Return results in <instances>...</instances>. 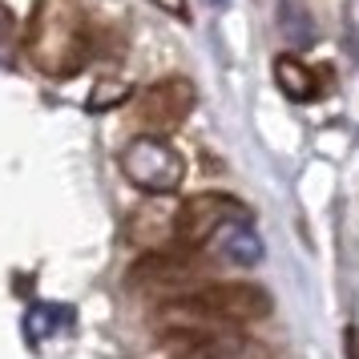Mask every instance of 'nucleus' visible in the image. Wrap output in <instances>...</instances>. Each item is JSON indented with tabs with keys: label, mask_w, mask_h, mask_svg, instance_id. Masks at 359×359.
Segmentation results:
<instances>
[{
	"label": "nucleus",
	"mask_w": 359,
	"mask_h": 359,
	"mask_svg": "<svg viewBox=\"0 0 359 359\" xmlns=\"http://www.w3.org/2000/svg\"><path fill=\"white\" fill-rule=\"evenodd\" d=\"M89 41L93 33L81 0H36L25 29V57L41 77L69 81L89 61Z\"/></svg>",
	"instance_id": "obj_1"
},
{
	"label": "nucleus",
	"mask_w": 359,
	"mask_h": 359,
	"mask_svg": "<svg viewBox=\"0 0 359 359\" xmlns=\"http://www.w3.org/2000/svg\"><path fill=\"white\" fill-rule=\"evenodd\" d=\"M117 165L133 190H142L149 198H174L186 182V158L165 137H154V133L130 137Z\"/></svg>",
	"instance_id": "obj_2"
},
{
	"label": "nucleus",
	"mask_w": 359,
	"mask_h": 359,
	"mask_svg": "<svg viewBox=\"0 0 359 359\" xmlns=\"http://www.w3.org/2000/svg\"><path fill=\"white\" fill-rule=\"evenodd\" d=\"M182 299L198 303L202 311H210L214 319H222L226 327H246V323H259L275 311V299L262 283H243V278H202L194 287L178 291Z\"/></svg>",
	"instance_id": "obj_3"
},
{
	"label": "nucleus",
	"mask_w": 359,
	"mask_h": 359,
	"mask_svg": "<svg viewBox=\"0 0 359 359\" xmlns=\"http://www.w3.org/2000/svg\"><path fill=\"white\" fill-rule=\"evenodd\" d=\"M238 218H250V210L234 194L206 190V194L186 198L178 210H174V246H182V250H202V246H210Z\"/></svg>",
	"instance_id": "obj_4"
},
{
	"label": "nucleus",
	"mask_w": 359,
	"mask_h": 359,
	"mask_svg": "<svg viewBox=\"0 0 359 359\" xmlns=\"http://www.w3.org/2000/svg\"><path fill=\"white\" fill-rule=\"evenodd\" d=\"M194 105H198V93L186 77H162V81L146 85V89L137 93L133 117H137L142 133L165 137V133H174L186 117L194 114Z\"/></svg>",
	"instance_id": "obj_5"
},
{
	"label": "nucleus",
	"mask_w": 359,
	"mask_h": 359,
	"mask_svg": "<svg viewBox=\"0 0 359 359\" xmlns=\"http://www.w3.org/2000/svg\"><path fill=\"white\" fill-rule=\"evenodd\" d=\"M170 359H275V355H271L266 343L230 331V335H214V339L190 343V347H174Z\"/></svg>",
	"instance_id": "obj_6"
},
{
	"label": "nucleus",
	"mask_w": 359,
	"mask_h": 359,
	"mask_svg": "<svg viewBox=\"0 0 359 359\" xmlns=\"http://www.w3.org/2000/svg\"><path fill=\"white\" fill-rule=\"evenodd\" d=\"M275 85L291 101H315L319 97V77H315V69H311L303 57H294V53H278L275 57Z\"/></svg>",
	"instance_id": "obj_7"
},
{
	"label": "nucleus",
	"mask_w": 359,
	"mask_h": 359,
	"mask_svg": "<svg viewBox=\"0 0 359 359\" xmlns=\"http://www.w3.org/2000/svg\"><path fill=\"white\" fill-rule=\"evenodd\" d=\"M214 243L226 250V262H234V266H255V262L262 259V238L255 234V226H250V218H238V222H230Z\"/></svg>",
	"instance_id": "obj_8"
},
{
	"label": "nucleus",
	"mask_w": 359,
	"mask_h": 359,
	"mask_svg": "<svg viewBox=\"0 0 359 359\" xmlns=\"http://www.w3.org/2000/svg\"><path fill=\"white\" fill-rule=\"evenodd\" d=\"M130 97V85L121 81V77H101L97 85H93V97L85 101L93 114H105V109H117L121 101Z\"/></svg>",
	"instance_id": "obj_9"
},
{
	"label": "nucleus",
	"mask_w": 359,
	"mask_h": 359,
	"mask_svg": "<svg viewBox=\"0 0 359 359\" xmlns=\"http://www.w3.org/2000/svg\"><path fill=\"white\" fill-rule=\"evenodd\" d=\"M146 4H154L158 13H165L174 20H190V0H146Z\"/></svg>",
	"instance_id": "obj_10"
},
{
	"label": "nucleus",
	"mask_w": 359,
	"mask_h": 359,
	"mask_svg": "<svg viewBox=\"0 0 359 359\" xmlns=\"http://www.w3.org/2000/svg\"><path fill=\"white\" fill-rule=\"evenodd\" d=\"M13 29H17V25H13V13L0 4V45H8V41H13Z\"/></svg>",
	"instance_id": "obj_11"
}]
</instances>
